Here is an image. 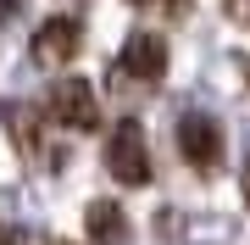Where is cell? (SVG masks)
<instances>
[{
    "mask_svg": "<svg viewBox=\"0 0 250 245\" xmlns=\"http://www.w3.org/2000/svg\"><path fill=\"white\" fill-rule=\"evenodd\" d=\"M106 173L117 184H145L150 178V145H145V134H139L134 117H123L106 134Z\"/></svg>",
    "mask_w": 250,
    "mask_h": 245,
    "instance_id": "obj_1",
    "label": "cell"
},
{
    "mask_svg": "<svg viewBox=\"0 0 250 245\" xmlns=\"http://www.w3.org/2000/svg\"><path fill=\"white\" fill-rule=\"evenodd\" d=\"M50 117L62 128H100V100H95V84L89 78H62L50 89Z\"/></svg>",
    "mask_w": 250,
    "mask_h": 245,
    "instance_id": "obj_2",
    "label": "cell"
},
{
    "mask_svg": "<svg viewBox=\"0 0 250 245\" xmlns=\"http://www.w3.org/2000/svg\"><path fill=\"white\" fill-rule=\"evenodd\" d=\"M178 151H184V162H195L200 173H211L217 162H223V128H217V117L184 111L178 117Z\"/></svg>",
    "mask_w": 250,
    "mask_h": 245,
    "instance_id": "obj_3",
    "label": "cell"
},
{
    "mask_svg": "<svg viewBox=\"0 0 250 245\" xmlns=\"http://www.w3.org/2000/svg\"><path fill=\"white\" fill-rule=\"evenodd\" d=\"M78 22L72 17H50V22H39V34H34V62L45 67V73H62V67L78 56Z\"/></svg>",
    "mask_w": 250,
    "mask_h": 245,
    "instance_id": "obj_4",
    "label": "cell"
},
{
    "mask_svg": "<svg viewBox=\"0 0 250 245\" xmlns=\"http://www.w3.org/2000/svg\"><path fill=\"white\" fill-rule=\"evenodd\" d=\"M123 73L156 84L161 73H167V39H161V34H128V45H123Z\"/></svg>",
    "mask_w": 250,
    "mask_h": 245,
    "instance_id": "obj_5",
    "label": "cell"
},
{
    "mask_svg": "<svg viewBox=\"0 0 250 245\" xmlns=\"http://www.w3.org/2000/svg\"><path fill=\"white\" fill-rule=\"evenodd\" d=\"M83 223H89V240L95 245H123L128 240V223H123V206H117V200H89Z\"/></svg>",
    "mask_w": 250,
    "mask_h": 245,
    "instance_id": "obj_6",
    "label": "cell"
},
{
    "mask_svg": "<svg viewBox=\"0 0 250 245\" xmlns=\"http://www.w3.org/2000/svg\"><path fill=\"white\" fill-rule=\"evenodd\" d=\"M223 6H228V17L239 28H250V0H223Z\"/></svg>",
    "mask_w": 250,
    "mask_h": 245,
    "instance_id": "obj_7",
    "label": "cell"
},
{
    "mask_svg": "<svg viewBox=\"0 0 250 245\" xmlns=\"http://www.w3.org/2000/svg\"><path fill=\"white\" fill-rule=\"evenodd\" d=\"M17 6H22V0H0V22H6V17H11Z\"/></svg>",
    "mask_w": 250,
    "mask_h": 245,
    "instance_id": "obj_8",
    "label": "cell"
},
{
    "mask_svg": "<svg viewBox=\"0 0 250 245\" xmlns=\"http://www.w3.org/2000/svg\"><path fill=\"white\" fill-rule=\"evenodd\" d=\"M245 206H250V156H245Z\"/></svg>",
    "mask_w": 250,
    "mask_h": 245,
    "instance_id": "obj_9",
    "label": "cell"
},
{
    "mask_svg": "<svg viewBox=\"0 0 250 245\" xmlns=\"http://www.w3.org/2000/svg\"><path fill=\"white\" fill-rule=\"evenodd\" d=\"M0 245H22V234H11V228H6V240H0Z\"/></svg>",
    "mask_w": 250,
    "mask_h": 245,
    "instance_id": "obj_10",
    "label": "cell"
},
{
    "mask_svg": "<svg viewBox=\"0 0 250 245\" xmlns=\"http://www.w3.org/2000/svg\"><path fill=\"white\" fill-rule=\"evenodd\" d=\"M161 6H167V11H184V0H161Z\"/></svg>",
    "mask_w": 250,
    "mask_h": 245,
    "instance_id": "obj_11",
    "label": "cell"
},
{
    "mask_svg": "<svg viewBox=\"0 0 250 245\" xmlns=\"http://www.w3.org/2000/svg\"><path fill=\"white\" fill-rule=\"evenodd\" d=\"M50 245H78V240H50Z\"/></svg>",
    "mask_w": 250,
    "mask_h": 245,
    "instance_id": "obj_12",
    "label": "cell"
},
{
    "mask_svg": "<svg viewBox=\"0 0 250 245\" xmlns=\"http://www.w3.org/2000/svg\"><path fill=\"white\" fill-rule=\"evenodd\" d=\"M0 240H6V228H0Z\"/></svg>",
    "mask_w": 250,
    "mask_h": 245,
    "instance_id": "obj_13",
    "label": "cell"
},
{
    "mask_svg": "<svg viewBox=\"0 0 250 245\" xmlns=\"http://www.w3.org/2000/svg\"><path fill=\"white\" fill-rule=\"evenodd\" d=\"M134 6H145V0H134Z\"/></svg>",
    "mask_w": 250,
    "mask_h": 245,
    "instance_id": "obj_14",
    "label": "cell"
}]
</instances>
